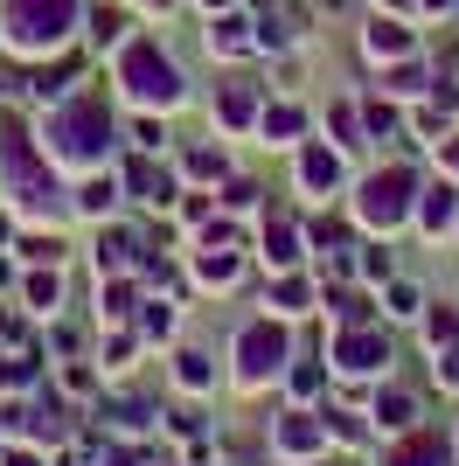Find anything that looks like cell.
Listing matches in <instances>:
<instances>
[{
  "instance_id": "cell-1",
  "label": "cell",
  "mask_w": 459,
  "mask_h": 466,
  "mask_svg": "<svg viewBox=\"0 0 459 466\" xmlns=\"http://www.w3.org/2000/svg\"><path fill=\"white\" fill-rule=\"evenodd\" d=\"M0 28H7L15 49H56L76 28V0H7Z\"/></svg>"
},
{
  "instance_id": "cell-2",
  "label": "cell",
  "mask_w": 459,
  "mask_h": 466,
  "mask_svg": "<svg viewBox=\"0 0 459 466\" xmlns=\"http://www.w3.org/2000/svg\"><path fill=\"white\" fill-rule=\"evenodd\" d=\"M49 139H56L63 160H97V154H105V139H112V118H105L97 97H76V105H63V112H56Z\"/></svg>"
},
{
  "instance_id": "cell-3",
  "label": "cell",
  "mask_w": 459,
  "mask_h": 466,
  "mask_svg": "<svg viewBox=\"0 0 459 466\" xmlns=\"http://www.w3.org/2000/svg\"><path fill=\"white\" fill-rule=\"evenodd\" d=\"M118 77H126V91H133L139 105H174V97H181V70H174L153 42H133V49H126Z\"/></svg>"
},
{
  "instance_id": "cell-4",
  "label": "cell",
  "mask_w": 459,
  "mask_h": 466,
  "mask_svg": "<svg viewBox=\"0 0 459 466\" xmlns=\"http://www.w3.org/2000/svg\"><path fill=\"white\" fill-rule=\"evenodd\" d=\"M411 188H418V181H411V167H382V175H369L362 216H369V223H382V230H390V223H403V209H411Z\"/></svg>"
},
{
  "instance_id": "cell-5",
  "label": "cell",
  "mask_w": 459,
  "mask_h": 466,
  "mask_svg": "<svg viewBox=\"0 0 459 466\" xmlns=\"http://www.w3.org/2000/svg\"><path fill=\"white\" fill-rule=\"evenodd\" d=\"M237 370H244L250 383H265L271 370H286V334L271 328V320L244 328V334H237Z\"/></svg>"
},
{
  "instance_id": "cell-6",
  "label": "cell",
  "mask_w": 459,
  "mask_h": 466,
  "mask_svg": "<svg viewBox=\"0 0 459 466\" xmlns=\"http://www.w3.org/2000/svg\"><path fill=\"white\" fill-rule=\"evenodd\" d=\"M334 362H342L348 376H369V370H382V362H390V341H382V334H369V328H348L342 341H334Z\"/></svg>"
},
{
  "instance_id": "cell-7",
  "label": "cell",
  "mask_w": 459,
  "mask_h": 466,
  "mask_svg": "<svg viewBox=\"0 0 459 466\" xmlns=\"http://www.w3.org/2000/svg\"><path fill=\"white\" fill-rule=\"evenodd\" d=\"M0 154H7V175H15V188L28 195V202H42V195H56L49 181H42V167H36V154H28V139H21V133H7V147H0Z\"/></svg>"
},
{
  "instance_id": "cell-8",
  "label": "cell",
  "mask_w": 459,
  "mask_h": 466,
  "mask_svg": "<svg viewBox=\"0 0 459 466\" xmlns=\"http://www.w3.org/2000/svg\"><path fill=\"white\" fill-rule=\"evenodd\" d=\"M382 466H445V446L432 439V431H418V439H403V446L390 452Z\"/></svg>"
},
{
  "instance_id": "cell-9",
  "label": "cell",
  "mask_w": 459,
  "mask_h": 466,
  "mask_svg": "<svg viewBox=\"0 0 459 466\" xmlns=\"http://www.w3.org/2000/svg\"><path fill=\"white\" fill-rule=\"evenodd\" d=\"M300 181H306V188H334V181H342V160L327 154V147H306V160H300Z\"/></svg>"
},
{
  "instance_id": "cell-10",
  "label": "cell",
  "mask_w": 459,
  "mask_h": 466,
  "mask_svg": "<svg viewBox=\"0 0 459 466\" xmlns=\"http://www.w3.org/2000/svg\"><path fill=\"white\" fill-rule=\"evenodd\" d=\"M126 181H133V195H147V202H168V195H174V181L160 175L153 160H133V167H126Z\"/></svg>"
},
{
  "instance_id": "cell-11",
  "label": "cell",
  "mask_w": 459,
  "mask_h": 466,
  "mask_svg": "<svg viewBox=\"0 0 459 466\" xmlns=\"http://www.w3.org/2000/svg\"><path fill=\"white\" fill-rule=\"evenodd\" d=\"M403 49H411V28H397V21L369 28V56H403Z\"/></svg>"
},
{
  "instance_id": "cell-12",
  "label": "cell",
  "mask_w": 459,
  "mask_h": 466,
  "mask_svg": "<svg viewBox=\"0 0 459 466\" xmlns=\"http://www.w3.org/2000/svg\"><path fill=\"white\" fill-rule=\"evenodd\" d=\"M418 223H424V230H445V223H453V188H432V195H424V202H418Z\"/></svg>"
},
{
  "instance_id": "cell-13",
  "label": "cell",
  "mask_w": 459,
  "mask_h": 466,
  "mask_svg": "<svg viewBox=\"0 0 459 466\" xmlns=\"http://www.w3.org/2000/svg\"><path fill=\"white\" fill-rule=\"evenodd\" d=\"M279 446H286V452H313V446H321V425H306V418H286V425H279Z\"/></svg>"
},
{
  "instance_id": "cell-14",
  "label": "cell",
  "mask_w": 459,
  "mask_h": 466,
  "mask_svg": "<svg viewBox=\"0 0 459 466\" xmlns=\"http://www.w3.org/2000/svg\"><path fill=\"white\" fill-rule=\"evenodd\" d=\"M265 251H271V265H292V258H300V237H292V223H271V230H265Z\"/></svg>"
},
{
  "instance_id": "cell-15",
  "label": "cell",
  "mask_w": 459,
  "mask_h": 466,
  "mask_svg": "<svg viewBox=\"0 0 459 466\" xmlns=\"http://www.w3.org/2000/svg\"><path fill=\"white\" fill-rule=\"evenodd\" d=\"M223 118H230V126H250V118H258V97H250L244 84H230V91H223Z\"/></svg>"
},
{
  "instance_id": "cell-16",
  "label": "cell",
  "mask_w": 459,
  "mask_h": 466,
  "mask_svg": "<svg viewBox=\"0 0 459 466\" xmlns=\"http://www.w3.org/2000/svg\"><path fill=\"white\" fill-rule=\"evenodd\" d=\"M411 410H418V404H411V397H403V390H382V404H376V418H382V425H411Z\"/></svg>"
},
{
  "instance_id": "cell-17",
  "label": "cell",
  "mask_w": 459,
  "mask_h": 466,
  "mask_svg": "<svg viewBox=\"0 0 459 466\" xmlns=\"http://www.w3.org/2000/svg\"><path fill=\"white\" fill-rule=\"evenodd\" d=\"M244 28H250V21H237V15H230V21H216V49H250V35H244Z\"/></svg>"
},
{
  "instance_id": "cell-18",
  "label": "cell",
  "mask_w": 459,
  "mask_h": 466,
  "mask_svg": "<svg viewBox=\"0 0 459 466\" xmlns=\"http://www.w3.org/2000/svg\"><path fill=\"white\" fill-rule=\"evenodd\" d=\"M202 279H216V286H223V279H237V258L209 244V258H202Z\"/></svg>"
},
{
  "instance_id": "cell-19",
  "label": "cell",
  "mask_w": 459,
  "mask_h": 466,
  "mask_svg": "<svg viewBox=\"0 0 459 466\" xmlns=\"http://www.w3.org/2000/svg\"><path fill=\"white\" fill-rule=\"evenodd\" d=\"M28 299H36V307H56V272H36V279H28Z\"/></svg>"
},
{
  "instance_id": "cell-20",
  "label": "cell",
  "mask_w": 459,
  "mask_h": 466,
  "mask_svg": "<svg viewBox=\"0 0 459 466\" xmlns=\"http://www.w3.org/2000/svg\"><path fill=\"white\" fill-rule=\"evenodd\" d=\"M369 133H376V139H390V133H397V112H390V105H369Z\"/></svg>"
},
{
  "instance_id": "cell-21",
  "label": "cell",
  "mask_w": 459,
  "mask_h": 466,
  "mask_svg": "<svg viewBox=\"0 0 459 466\" xmlns=\"http://www.w3.org/2000/svg\"><path fill=\"white\" fill-rule=\"evenodd\" d=\"M265 133H279V139H286V133H300V112H292V105H279V112H265Z\"/></svg>"
},
{
  "instance_id": "cell-22",
  "label": "cell",
  "mask_w": 459,
  "mask_h": 466,
  "mask_svg": "<svg viewBox=\"0 0 459 466\" xmlns=\"http://www.w3.org/2000/svg\"><path fill=\"white\" fill-rule=\"evenodd\" d=\"M105 418H112L118 431H139V425H147V410H139V404H112V410H105Z\"/></svg>"
},
{
  "instance_id": "cell-23",
  "label": "cell",
  "mask_w": 459,
  "mask_h": 466,
  "mask_svg": "<svg viewBox=\"0 0 459 466\" xmlns=\"http://www.w3.org/2000/svg\"><path fill=\"white\" fill-rule=\"evenodd\" d=\"M181 383L202 390V383H209V362H202V355H181Z\"/></svg>"
},
{
  "instance_id": "cell-24",
  "label": "cell",
  "mask_w": 459,
  "mask_h": 466,
  "mask_svg": "<svg viewBox=\"0 0 459 466\" xmlns=\"http://www.w3.org/2000/svg\"><path fill=\"white\" fill-rule=\"evenodd\" d=\"M126 251H133L126 237H105V244H97V265H126Z\"/></svg>"
},
{
  "instance_id": "cell-25",
  "label": "cell",
  "mask_w": 459,
  "mask_h": 466,
  "mask_svg": "<svg viewBox=\"0 0 459 466\" xmlns=\"http://www.w3.org/2000/svg\"><path fill=\"white\" fill-rule=\"evenodd\" d=\"M76 202H84V209H91V216H97V209H112V188H105V181H91V188L76 195Z\"/></svg>"
},
{
  "instance_id": "cell-26",
  "label": "cell",
  "mask_w": 459,
  "mask_h": 466,
  "mask_svg": "<svg viewBox=\"0 0 459 466\" xmlns=\"http://www.w3.org/2000/svg\"><path fill=\"white\" fill-rule=\"evenodd\" d=\"M21 251H28V258H56L63 244H56V237H21Z\"/></svg>"
},
{
  "instance_id": "cell-27",
  "label": "cell",
  "mask_w": 459,
  "mask_h": 466,
  "mask_svg": "<svg viewBox=\"0 0 459 466\" xmlns=\"http://www.w3.org/2000/svg\"><path fill=\"white\" fill-rule=\"evenodd\" d=\"M390 313H418V292H411V286H390Z\"/></svg>"
},
{
  "instance_id": "cell-28",
  "label": "cell",
  "mask_w": 459,
  "mask_h": 466,
  "mask_svg": "<svg viewBox=\"0 0 459 466\" xmlns=\"http://www.w3.org/2000/svg\"><path fill=\"white\" fill-rule=\"evenodd\" d=\"M445 383H453V390H459V349H453V355H445Z\"/></svg>"
},
{
  "instance_id": "cell-29",
  "label": "cell",
  "mask_w": 459,
  "mask_h": 466,
  "mask_svg": "<svg viewBox=\"0 0 459 466\" xmlns=\"http://www.w3.org/2000/svg\"><path fill=\"white\" fill-rule=\"evenodd\" d=\"M432 7H445V0H432Z\"/></svg>"
}]
</instances>
